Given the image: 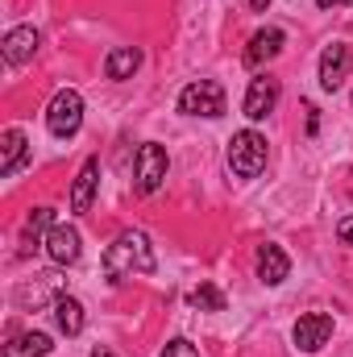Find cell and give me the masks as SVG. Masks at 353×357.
<instances>
[{
  "label": "cell",
  "mask_w": 353,
  "mask_h": 357,
  "mask_svg": "<svg viewBox=\"0 0 353 357\" xmlns=\"http://www.w3.org/2000/svg\"><path fill=\"white\" fill-rule=\"evenodd\" d=\"M80 125H84V96L75 88L54 91V100H50V108H46V129H50L59 142H67V137L80 133Z\"/></svg>",
  "instance_id": "3"
},
{
  "label": "cell",
  "mask_w": 353,
  "mask_h": 357,
  "mask_svg": "<svg viewBox=\"0 0 353 357\" xmlns=\"http://www.w3.org/2000/svg\"><path fill=\"white\" fill-rule=\"evenodd\" d=\"M337 237H341L345 245H353V216H345V220L337 225Z\"/></svg>",
  "instance_id": "21"
},
{
  "label": "cell",
  "mask_w": 353,
  "mask_h": 357,
  "mask_svg": "<svg viewBox=\"0 0 353 357\" xmlns=\"http://www.w3.org/2000/svg\"><path fill=\"white\" fill-rule=\"evenodd\" d=\"M320 8H345V4H353V0H316Z\"/></svg>",
  "instance_id": "23"
},
{
  "label": "cell",
  "mask_w": 353,
  "mask_h": 357,
  "mask_svg": "<svg viewBox=\"0 0 353 357\" xmlns=\"http://www.w3.org/2000/svg\"><path fill=\"white\" fill-rule=\"evenodd\" d=\"M167 150L158 146V142H146L142 150H137V158H133V187L142 191V195H154L158 187H163V178H167Z\"/></svg>",
  "instance_id": "5"
},
{
  "label": "cell",
  "mask_w": 353,
  "mask_h": 357,
  "mask_svg": "<svg viewBox=\"0 0 353 357\" xmlns=\"http://www.w3.org/2000/svg\"><path fill=\"white\" fill-rule=\"evenodd\" d=\"M38 29L33 25H17V29H8L4 33V42H0V54H4V63L8 67H21V63H29L33 54H38Z\"/></svg>",
  "instance_id": "8"
},
{
  "label": "cell",
  "mask_w": 353,
  "mask_h": 357,
  "mask_svg": "<svg viewBox=\"0 0 353 357\" xmlns=\"http://www.w3.org/2000/svg\"><path fill=\"white\" fill-rule=\"evenodd\" d=\"M329 337H333V316L329 312H308L291 328V341H295L299 354H320L329 345Z\"/></svg>",
  "instance_id": "6"
},
{
  "label": "cell",
  "mask_w": 353,
  "mask_h": 357,
  "mask_svg": "<svg viewBox=\"0 0 353 357\" xmlns=\"http://www.w3.org/2000/svg\"><path fill=\"white\" fill-rule=\"evenodd\" d=\"M229 171L237 178H258L266 171V137L258 129H241L229 142Z\"/></svg>",
  "instance_id": "2"
},
{
  "label": "cell",
  "mask_w": 353,
  "mask_h": 357,
  "mask_svg": "<svg viewBox=\"0 0 353 357\" xmlns=\"http://www.w3.org/2000/svg\"><path fill=\"white\" fill-rule=\"evenodd\" d=\"M91 357H117L112 349H91Z\"/></svg>",
  "instance_id": "25"
},
{
  "label": "cell",
  "mask_w": 353,
  "mask_h": 357,
  "mask_svg": "<svg viewBox=\"0 0 353 357\" xmlns=\"http://www.w3.org/2000/svg\"><path fill=\"white\" fill-rule=\"evenodd\" d=\"M287 274H291V258L283 254V245H274V241L258 245V278L266 287H278Z\"/></svg>",
  "instance_id": "13"
},
{
  "label": "cell",
  "mask_w": 353,
  "mask_h": 357,
  "mask_svg": "<svg viewBox=\"0 0 353 357\" xmlns=\"http://www.w3.org/2000/svg\"><path fill=\"white\" fill-rule=\"evenodd\" d=\"M46 354H50L46 333H13L8 345H4V357H46Z\"/></svg>",
  "instance_id": "17"
},
{
  "label": "cell",
  "mask_w": 353,
  "mask_h": 357,
  "mask_svg": "<svg viewBox=\"0 0 353 357\" xmlns=\"http://www.w3.org/2000/svg\"><path fill=\"white\" fill-rule=\"evenodd\" d=\"M142 67V50L137 46H117L108 59H104V75L108 79H133Z\"/></svg>",
  "instance_id": "16"
},
{
  "label": "cell",
  "mask_w": 353,
  "mask_h": 357,
  "mask_svg": "<svg viewBox=\"0 0 353 357\" xmlns=\"http://www.w3.org/2000/svg\"><path fill=\"white\" fill-rule=\"evenodd\" d=\"M246 4H250L254 13H266V8H270V0H246Z\"/></svg>",
  "instance_id": "24"
},
{
  "label": "cell",
  "mask_w": 353,
  "mask_h": 357,
  "mask_svg": "<svg viewBox=\"0 0 353 357\" xmlns=\"http://www.w3.org/2000/svg\"><path fill=\"white\" fill-rule=\"evenodd\" d=\"M163 357H200V349H195L191 341H183V337H175V341H167V349H163Z\"/></svg>",
  "instance_id": "20"
},
{
  "label": "cell",
  "mask_w": 353,
  "mask_h": 357,
  "mask_svg": "<svg viewBox=\"0 0 353 357\" xmlns=\"http://www.w3.org/2000/svg\"><path fill=\"white\" fill-rule=\"evenodd\" d=\"M96 187H100V158H88L75 175V187H71V212H88L96 199Z\"/></svg>",
  "instance_id": "14"
},
{
  "label": "cell",
  "mask_w": 353,
  "mask_h": 357,
  "mask_svg": "<svg viewBox=\"0 0 353 357\" xmlns=\"http://www.w3.org/2000/svg\"><path fill=\"white\" fill-rule=\"evenodd\" d=\"M316 129H320V116H316V108L308 104V133H316Z\"/></svg>",
  "instance_id": "22"
},
{
  "label": "cell",
  "mask_w": 353,
  "mask_h": 357,
  "mask_svg": "<svg viewBox=\"0 0 353 357\" xmlns=\"http://www.w3.org/2000/svg\"><path fill=\"white\" fill-rule=\"evenodd\" d=\"M150 270H154V250H150V237L142 229H125L104 250V278L108 282H125V278L150 274Z\"/></svg>",
  "instance_id": "1"
},
{
  "label": "cell",
  "mask_w": 353,
  "mask_h": 357,
  "mask_svg": "<svg viewBox=\"0 0 353 357\" xmlns=\"http://www.w3.org/2000/svg\"><path fill=\"white\" fill-rule=\"evenodd\" d=\"M25 158H29L25 133H21V129H4V133H0V175L13 178L21 167H25Z\"/></svg>",
  "instance_id": "12"
},
{
  "label": "cell",
  "mask_w": 353,
  "mask_h": 357,
  "mask_svg": "<svg viewBox=\"0 0 353 357\" xmlns=\"http://www.w3.org/2000/svg\"><path fill=\"white\" fill-rule=\"evenodd\" d=\"M187 299H191V307H200V312H225V295H220V287H212V282H200Z\"/></svg>",
  "instance_id": "18"
},
{
  "label": "cell",
  "mask_w": 353,
  "mask_h": 357,
  "mask_svg": "<svg viewBox=\"0 0 353 357\" xmlns=\"http://www.w3.org/2000/svg\"><path fill=\"white\" fill-rule=\"evenodd\" d=\"M46 258L54 266H71L80 258V229L75 225H54L46 233Z\"/></svg>",
  "instance_id": "9"
},
{
  "label": "cell",
  "mask_w": 353,
  "mask_h": 357,
  "mask_svg": "<svg viewBox=\"0 0 353 357\" xmlns=\"http://www.w3.org/2000/svg\"><path fill=\"white\" fill-rule=\"evenodd\" d=\"M179 112L187 116H225V88L216 79H195L179 91Z\"/></svg>",
  "instance_id": "4"
},
{
  "label": "cell",
  "mask_w": 353,
  "mask_h": 357,
  "mask_svg": "<svg viewBox=\"0 0 353 357\" xmlns=\"http://www.w3.org/2000/svg\"><path fill=\"white\" fill-rule=\"evenodd\" d=\"M274 104H278V79H250V91H246V104H241V112L250 116V121H262L274 112Z\"/></svg>",
  "instance_id": "11"
},
{
  "label": "cell",
  "mask_w": 353,
  "mask_h": 357,
  "mask_svg": "<svg viewBox=\"0 0 353 357\" xmlns=\"http://www.w3.org/2000/svg\"><path fill=\"white\" fill-rule=\"evenodd\" d=\"M350 71H353V46L350 42H333V46H324V54H320V88L337 91L341 84H345Z\"/></svg>",
  "instance_id": "7"
},
{
  "label": "cell",
  "mask_w": 353,
  "mask_h": 357,
  "mask_svg": "<svg viewBox=\"0 0 353 357\" xmlns=\"http://www.w3.org/2000/svg\"><path fill=\"white\" fill-rule=\"evenodd\" d=\"M54 229V208H33L29 216H25V237H42V233H50Z\"/></svg>",
  "instance_id": "19"
},
{
  "label": "cell",
  "mask_w": 353,
  "mask_h": 357,
  "mask_svg": "<svg viewBox=\"0 0 353 357\" xmlns=\"http://www.w3.org/2000/svg\"><path fill=\"white\" fill-rule=\"evenodd\" d=\"M84 303L80 299H71V295H54V324H59V333H67V337H80L84 333Z\"/></svg>",
  "instance_id": "15"
},
{
  "label": "cell",
  "mask_w": 353,
  "mask_h": 357,
  "mask_svg": "<svg viewBox=\"0 0 353 357\" xmlns=\"http://www.w3.org/2000/svg\"><path fill=\"white\" fill-rule=\"evenodd\" d=\"M283 46H287V33H283V29H274V25L258 29V33L250 38V46H246V67H266L270 59L283 54Z\"/></svg>",
  "instance_id": "10"
}]
</instances>
